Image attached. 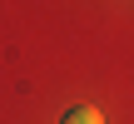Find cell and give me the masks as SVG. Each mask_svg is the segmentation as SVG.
<instances>
[{
	"mask_svg": "<svg viewBox=\"0 0 134 124\" xmlns=\"http://www.w3.org/2000/svg\"><path fill=\"white\" fill-rule=\"evenodd\" d=\"M65 124H104V119H99V109H94V104H80V109H70V114H65Z\"/></svg>",
	"mask_w": 134,
	"mask_h": 124,
	"instance_id": "obj_1",
	"label": "cell"
}]
</instances>
